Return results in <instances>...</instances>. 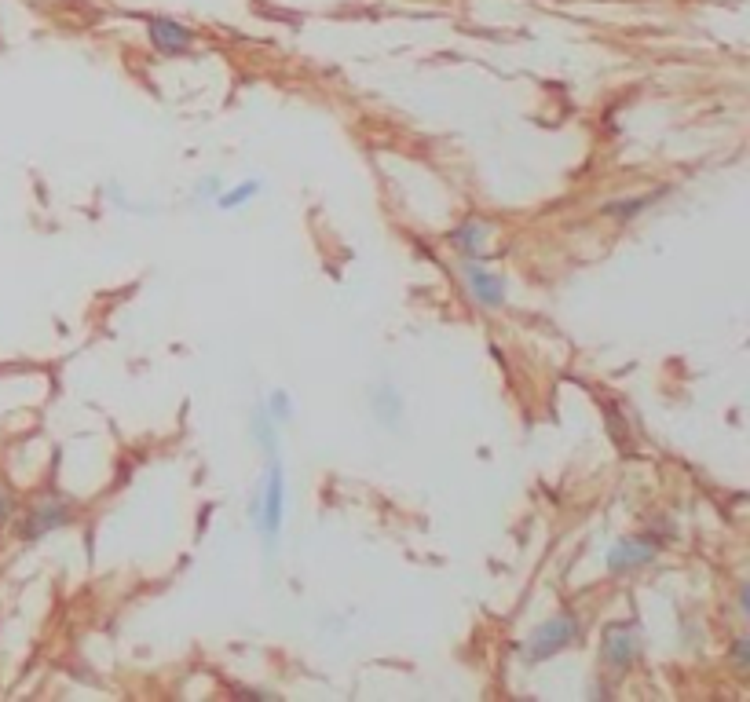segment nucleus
<instances>
[{"label": "nucleus", "mask_w": 750, "mask_h": 702, "mask_svg": "<svg viewBox=\"0 0 750 702\" xmlns=\"http://www.w3.org/2000/svg\"><path fill=\"white\" fill-rule=\"evenodd\" d=\"M582 637V618L575 611H560L557 618H549L546 626H538L531 637L524 640V659L527 662H546L553 655H560L564 648H571L575 640Z\"/></svg>", "instance_id": "1"}, {"label": "nucleus", "mask_w": 750, "mask_h": 702, "mask_svg": "<svg viewBox=\"0 0 750 702\" xmlns=\"http://www.w3.org/2000/svg\"><path fill=\"white\" fill-rule=\"evenodd\" d=\"M600 659L608 662L611 670H630L633 662L641 659V626L633 618L611 622L604 629V644H600Z\"/></svg>", "instance_id": "2"}, {"label": "nucleus", "mask_w": 750, "mask_h": 702, "mask_svg": "<svg viewBox=\"0 0 750 702\" xmlns=\"http://www.w3.org/2000/svg\"><path fill=\"white\" fill-rule=\"evenodd\" d=\"M282 501H286V479H282V465L271 461L268 465V476H264V490L257 494V505H260V516H257V527L264 534L268 549L275 545L279 538V527H282Z\"/></svg>", "instance_id": "3"}, {"label": "nucleus", "mask_w": 750, "mask_h": 702, "mask_svg": "<svg viewBox=\"0 0 750 702\" xmlns=\"http://www.w3.org/2000/svg\"><path fill=\"white\" fill-rule=\"evenodd\" d=\"M70 516H74V509H70L63 498H44V501H37V505L30 509V516L15 527V534H19L22 542H37V538H44V534L66 527Z\"/></svg>", "instance_id": "4"}, {"label": "nucleus", "mask_w": 750, "mask_h": 702, "mask_svg": "<svg viewBox=\"0 0 750 702\" xmlns=\"http://www.w3.org/2000/svg\"><path fill=\"white\" fill-rule=\"evenodd\" d=\"M461 278H465V286H469L472 300H476L480 308L494 311V308H502V304H505V278L494 275V271H487L483 264H476L472 256L461 264Z\"/></svg>", "instance_id": "5"}, {"label": "nucleus", "mask_w": 750, "mask_h": 702, "mask_svg": "<svg viewBox=\"0 0 750 702\" xmlns=\"http://www.w3.org/2000/svg\"><path fill=\"white\" fill-rule=\"evenodd\" d=\"M655 556H659V542H655L652 534H637V538H626V542H619L615 549H611V553H608V571L622 575V571H633V567L652 564Z\"/></svg>", "instance_id": "6"}, {"label": "nucleus", "mask_w": 750, "mask_h": 702, "mask_svg": "<svg viewBox=\"0 0 750 702\" xmlns=\"http://www.w3.org/2000/svg\"><path fill=\"white\" fill-rule=\"evenodd\" d=\"M147 33H150V44H154L161 55H183V52H191V44H194V33L172 19H150Z\"/></svg>", "instance_id": "7"}, {"label": "nucleus", "mask_w": 750, "mask_h": 702, "mask_svg": "<svg viewBox=\"0 0 750 702\" xmlns=\"http://www.w3.org/2000/svg\"><path fill=\"white\" fill-rule=\"evenodd\" d=\"M491 234H494L491 224H483V220H465V224L454 227V234H450V245H454L461 256H476L483 245L491 242Z\"/></svg>", "instance_id": "8"}, {"label": "nucleus", "mask_w": 750, "mask_h": 702, "mask_svg": "<svg viewBox=\"0 0 750 702\" xmlns=\"http://www.w3.org/2000/svg\"><path fill=\"white\" fill-rule=\"evenodd\" d=\"M655 198H659V194H641V198H622V202L604 205L600 213H604V216H611V220H630V216L644 213V209H648V205H652Z\"/></svg>", "instance_id": "9"}, {"label": "nucleus", "mask_w": 750, "mask_h": 702, "mask_svg": "<svg viewBox=\"0 0 750 702\" xmlns=\"http://www.w3.org/2000/svg\"><path fill=\"white\" fill-rule=\"evenodd\" d=\"M374 406H377V417H381L385 425H396L399 406H403V403H399V395L385 384V388H377V392H374Z\"/></svg>", "instance_id": "10"}, {"label": "nucleus", "mask_w": 750, "mask_h": 702, "mask_svg": "<svg viewBox=\"0 0 750 702\" xmlns=\"http://www.w3.org/2000/svg\"><path fill=\"white\" fill-rule=\"evenodd\" d=\"M253 436L264 450H275V421L268 410H253Z\"/></svg>", "instance_id": "11"}, {"label": "nucleus", "mask_w": 750, "mask_h": 702, "mask_svg": "<svg viewBox=\"0 0 750 702\" xmlns=\"http://www.w3.org/2000/svg\"><path fill=\"white\" fill-rule=\"evenodd\" d=\"M253 194H260V183H242V187H235L231 194H220L216 205H220V209H238V205L249 202Z\"/></svg>", "instance_id": "12"}, {"label": "nucleus", "mask_w": 750, "mask_h": 702, "mask_svg": "<svg viewBox=\"0 0 750 702\" xmlns=\"http://www.w3.org/2000/svg\"><path fill=\"white\" fill-rule=\"evenodd\" d=\"M732 666H736V677H747L750 673V640L747 637L732 640Z\"/></svg>", "instance_id": "13"}, {"label": "nucleus", "mask_w": 750, "mask_h": 702, "mask_svg": "<svg viewBox=\"0 0 750 702\" xmlns=\"http://www.w3.org/2000/svg\"><path fill=\"white\" fill-rule=\"evenodd\" d=\"M268 414H271V421L279 425V421H290L293 417V410H290V395L286 392H271V399H268Z\"/></svg>", "instance_id": "14"}, {"label": "nucleus", "mask_w": 750, "mask_h": 702, "mask_svg": "<svg viewBox=\"0 0 750 702\" xmlns=\"http://www.w3.org/2000/svg\"><path fill=\"white\" fill-rule=\"evenodd\" d=\"M11 509H15V501H11V494H8V490L0 487V527H4V523H8Z\"/></svg>", "instance_id": "15"}, {"label": "nucleus", "mask_w": 750, "mask_h": 702, "mask_svg": "<svg viewBox=\"0 0 750 702\" xmlns=\"http://www.w3.org/2000/svg\"><path fill=\"white\" fill-rule=\"evenodd\" d=\"M740 618H750V607H747V582L740 585Z\"/></svg>", "instance_id": "16"}, {"label": "nucleus", "mask_w": 750, "mask_h": 702, "mask_svg": "<svg viewBox=\"0 0 750 702\" xmlns=\"http://www.w3.org/2000/svg\"><path fill=\"white\" fill-rule=\"evenodd\" d=\"M216 187H220V180H205L202 187H198V194H202V198H205V194H213Z\"/></svg>", "instance_id": "17"}, {"label": "nucleus", "mask_w": 750, "mask_h": 702, "mask_svg": "<svg viewBox=\"0 0 750 702\" xmlns=\"http://www.w3.org/2000/svg\"><path fill=\"white\" fill-rule=\"evenodd\" d=\"M593 695H597V699H600V695L608 699V695H611V688H608V684H597V688H593Z\"/></svg>", "instance_id": "18"}]
</instances>
